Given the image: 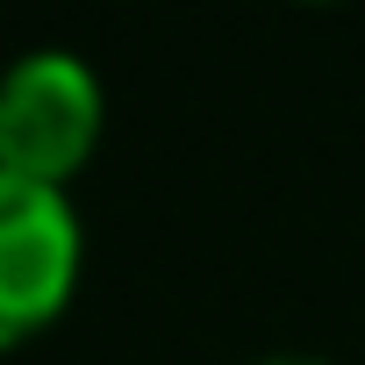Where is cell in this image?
<instances>
[{
  "label": "cell",
  "instance_id": "6da1fadb",
  "mask_svg": "<svg viewBox=\"0 0 365 365\" xmlns=\"http://www.w3.org/2000/svg\"><path fill=\"white\" fill-rule=\"evenodd\" d=\"M101 143V79L72 51H29L0 79V172L65 194Z\"/></svg>",
  "mask_w": 365,
  "mask_h": 365
},
{
  "label": "cell",
  "instance_id": "7a4b0ae2",
  "mask_svg": "<svg viewBox=\"0 0 365 365\" xmlns=\"http://www.w3.org/2000/svg\"><path fill=\"white\" fill-rule=\"evenodd\" d=\"M79 287V215L65 194L0 172V351L65 315Z\"/></svg>",
  "mask_w": 365,
  "mask_h": 365
},
{
  "label": "cell",
  "instance_id": "3957f363",
  "mask_svg": "<svg viewBox=\"0 0 365 365\" xmlns=\"http://www.w3.org/2000/svg\"><path fill=\"white\" fill-rule=\"evenodd\" d=\"M265 365H315V358H265Z\"/></svg>",
  "mask_w": 365,
  "mask_h": 365
}]
</instances>
